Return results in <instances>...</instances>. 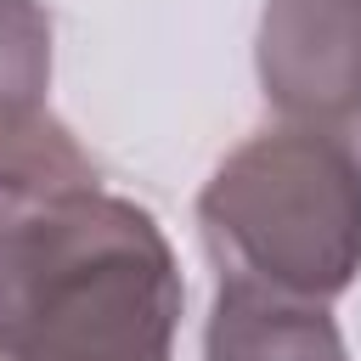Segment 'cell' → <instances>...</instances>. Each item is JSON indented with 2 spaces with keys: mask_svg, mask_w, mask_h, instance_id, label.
Instances as JSON below:
<instances>
[{
  "mask_svg": "<svg viewBox=\"0 0 361 361\" xmlns=\"http://www.w3.org/2000/svg\"><path fill=\"white\" fill-rule=\"evenodd\" d=\"M102 186L90 152L73 141V130L45 102L0 107V192H73Z\"/></svg>",
  "mask_w": 361,
  "mask_h": 361,
  "instance_id": "5",
  "label": "cell"
},
{
  "mask_svg": "<svg viewBox=\"0 0 361 361\" xmlns=\"http://www.w3.org/2000/svg\"><path fill=\"white\" fill-rule=\"evenodd\" d=\"M51 85V17L39 0H0V107L45 102Z\"/></svg>",
  "mask_w": 361,
  "mask_h": 361,
  "instance_id": "6",
  "label": "cell"
},
{
  "mask_svg": "<svg viewBox=\"0 0 361 361\" xmlns=\"http://www.w3.org/2000/svg\"><path fill=\"white\" fill-rule=\"evenodd\" d=\"M220 276L327 305L361 271V152L282 124L231 147L197 192Z\"/></svg>",
  "mask_w": 361,
  "mask_h": 361,
  "instance_id": "2",
  "label": "cell"
},
{
  "mask_svg": "<svg viewBox=\"0 0 361 361\" xmlns=\"http://www.w3.org/2000/svg\"><path fill=\"white\" fill-rule=\"evenodd\" d=\"M180 299V265L130 197L0 192V361H169Z\"/></svg>",
  "mask_w": 361,
  "mask_h": 361,
  "instance_id": "1",
  "label": "cell"
},
{
  "mask_svg": "<svg viewBox=\"0 0 361 361\" xmlns=\"http://www.w3.org/2000/svg\"><path fill=\"white\" fill-rule=\"evenodd\" d=\"M203 361H350V355L327 305L282 299L254 282L220 276L203 327Z\"/></svg>",
  "mask_w": 361,
  "mask_h": 361,
  "instance_id": "4",
  "label": "cell"
},
{
  "mask_svg": "<svg viewBox=\"0 0 361 361\" xmlns=\"http://www.w3.org/2000/svg\"><path fill=\"white\" fill-rule=\"evenodd\" d=\"M254 68L288 124L361 152V0H265Z\"/></svg>",
  "mask_w": 361,
  "mask_h": 361,
  "instance_id": "3",
  "label": "cell"
}]
</instances>
